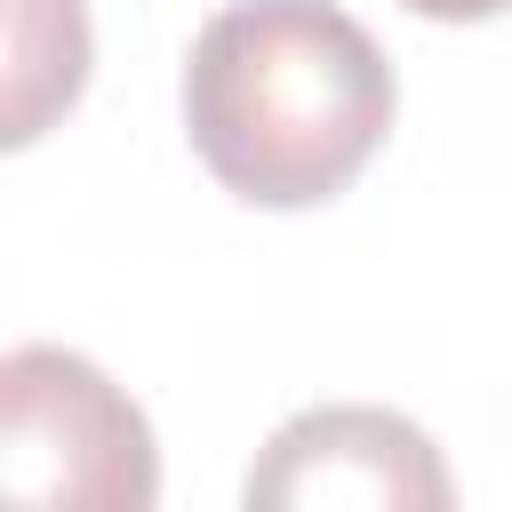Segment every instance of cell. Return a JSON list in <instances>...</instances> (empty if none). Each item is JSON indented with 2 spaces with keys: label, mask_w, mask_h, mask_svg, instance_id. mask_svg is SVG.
<instances>
[{
  "label": "cell",
  "mask_w": 512,
  "mask_h": 512,
  "mask_svg": "<svg viewBox=\"0 0 512 512\" xmlns=\"http://www.w3.org/2000/svg\"><path fill=\"white\" fill-rule=\"evenodd\" d=\"M248 512H328V504H360V512H440L456 504V472L440 464V448L424 440V424H408L400 408H304L288 416L264 456L248 464Z\"/></svg>",
  "instance_id": "3957f363"
},
{
  "label": "cell",
  "mask_w": 512,
  "mask_h": 512,
  "mask_svg": "<svg viewBox=\"0 0 512 512\" xmlns=\"http://www.w3.org/2000/svg\"><path fill=\"white\" fill-rule=\"evenodd\" d=\"M392 56L336 0H224L184 56V136L248 208H328L384 152Z\"/></svg>",
  "instance_id": "6da1fadb"
},
{
  "label": "cell",
  "mask_w": 512,
  "mask_h": 512,
  "mask_svg": "<svg viewBox=\"0 0 512 512\" xmlns=\"http://www.w3.org/2000/svg\"><path fill=\"white\" fill-rule=\"evenodd\" d=\"M88 80V8L80 0H8V144H32L72 112Z\"/></svg>",
  "instance_id": "277c9868"
},
{
  "label": "cell",
  "mask_w": 512,
  "mask_h": 512,
  "mask_svg": "<svg viewBox=\"0 0 512 512\" xmlns=\"http://www.w3.org/2000/svg\"><path fill=\"white\" fill-rule=\"evenodd\" d=\"M0 488L64 512H144L160 496V448L144 408L64 344H16L0 360Z\"/></svg>",
  "instance_id": "7a4b0ae2"
},
{
  "label": "cell",
  "mask_w": 512,
  "mask_h": 512,
  "mask_svg": "<svg viewBox=\"0 0 512 512\" xmlns=\"http://www.w3.org/2000/svg\"><path fill=\"white\" fill-rule=\"evenodd\" d=\"M408 16H432V24H480V16H504L512 0H400Z\"/></svg>",
  "instance_id": "5b68a950"
}]
</instances>
